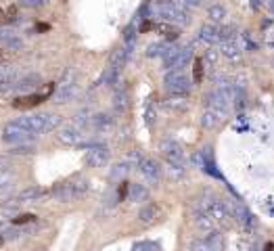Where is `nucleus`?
<instances>
[{
    "mask_svg": "<svg viewBox=\"0 0 274 251\" xmlns=\"http://www.w3.org/2000/svg\"><path fill=\"white\" fill-rule=\"evenodd\" d=\"M15 122L23 126L25 130H29L32 134H46V132H52L54 128H59L61 117L54 113H36V115L19 117V120H15Z\"/></svg>",
    "mask_w": 274,
    "mask_h": 251,
    "instance_id": "nucleus-1",
    "label": "nucleus"
},
{
    "mask_svg": "<svg viewBox=\"0 0 274 251\" xmlns=\"http://www.w3.org/2000/svg\"><path fill=\"white\" fill-rule=\"evenodd\" d=\"M153 13H157L159 17H166L170 23H174V25H184V23H189V13H186V9L176 4L174 0H163V2L155 4Z\"/></svg>",
    "mask_w": 274,
    "mask_h": 251,
    "instance_id": "nucleus-2",
    "label": "nucleus"
},
{
    "mask_svg": "<svg viewBox=\"0 0 274 251\" xmlns=\"http://www.w3.org/2000/svg\"><path fill=\"white\" fill-rule=\"evenodd\" d=\"M201 211L209 214L214 222H220V224H224V226H230L232 214H230V209L226 207L224 201H220V199H207V201L201 205Z\"/></svg>",
    "mask_w": 274,
    "mask_h": 251,
    "instance_id": "nucleus-3",
    "label": "nucleus"
},
{
    "mask_svg": "<svg viewBox=\"0 0 274 251\" xmlns=\"http://www.w3.org/2000/svg\"><path fill=\"white\" fill-rule=\"evenodd\" d=\"M36 134H32L29 130H25L23 126H19L17 122H11V124H6L4 128H2V140L4 143H9V145H25L29 143Z\"/></svg>",
    "mask_w": 274,
    "mask_h": 251,
    "instance_id": "nucleus-4",
    "label": "nucleus"
},
{
    "mask_svg": "<svg viewBox=\"0 0 274 251\" xmlns=\"http://www.w3.org/2000/svg\"><path fill=\"white\" fill-rule=\"evenodd\" d=\"M86 191H88V182H86L84 178H80V180H74V182L61 184L57 191H52V193L57 195V199H61V201H72L75 197H80V195H84Z\"/></svg>",
    "mask_w": 274,
    "mask_h": 251,
    "instance_id": "nucleus-5",
    "label": "nucleus"
},
{
    "mask_svg": "<svg viewBox=\"0 0 274 251\" xmlns=\"http://www.w3.org/2000/svg\"><path fill=\"white\" fill-rule=\"evenodd\" d=\"M166 90L170 94H189L191 80L184 75V72H170L166 75Z\"/></svg>",
    "mask_w": 274,
    "mask_h": 251,
    "instance_id": "nucleus-6",
    "label": "nucleus"
},
{
    "mask_svg": "<svg viewBox=\"0 0 274 251\" xmlns=\"http://www.w3.org/2000/svg\"><path fill=\"white\" fill-rule=\"evenodd\" d=\"M86 149H88V153H86V163H88L90 168H103L105 163L109 161V151H107L105 145L90 140Z\"/></svg>",
    "mask_w": 274,
    "mask_h": 251,
    "instance_id": "nucleus-7",
    "label": "nucleus"
},
{
    "mask_svg": "<svg viewBox=\"0 0 274 251\" xmlns=\"http://www.w3.org/2000/svg\"><path fill=\"white\" fill-rule=\"evenodd\" d=\"M159 149H161V153H163V157H166L168 163H178V166H184L186 155H184L182 147H180L178 143H174V140H163Z\"/></svg>",
    "mask_w": 274,
    "mask_h": 251,
    "instance_id": "nucleus-8",
    "label": "nucleus"
},
{
    "mask_svg": "<svg viewBox=\"0 0 274 251\" xmlns=\"http://www.w3.org/2000/svg\"><path fill=\"white\" fill-rule=\"evenodd\" d=\"M57 138L61 140V143H65V145L80 147V145L84 143V140H86V134H82V132L77 130L75 126H63V128H59Z\"/></svg>",
    "mask_w": 274,
    "mask_h": 251,
    "instance_id": "nucleus-9",
    "label": "nucleus"
},
{
    "mask_svg": "<svg viewBox=\"0 0 274 251\" xmlns=\"http://www.w3.org/2000/svg\"><path fill=\"white\" fill-rule=\"evenodd\" d=\"M138 168H140L143 176L149 180V182H153V184H157V182H159L161 170H159V166H157V163H155L153 159H145V157H143V161L138 163Z\"/></svg>",
    "mask_w": 274,
    "mask_h": 251,
    "instance_id": "nucleus-10",
    "label": "nucleus"
},
{
    "mask_svg": "<svg viewBox=\"0 0 274 251\" xmlns=\"http://www.w3.org/2000/svg\"><path fill=\"white\" fill-rule=\"evenodd\" d=\"M49 195V191L42 186H29V188H23V191L15 197V203H27V201H38Z\"/></svg>",
    "mask_w": 274,
    "mask_h": 251,
    "instance_id": "nucleus-11",
    "label": "nucleus"
},
{
    "mask_svg": "<svg viewBox=\"0 0 274 251\" xmlns=\"http://www.w3.org/2000/svg\"><path fill=\"white\" fill-rule=\"evenodd\" d=\"M77 94H80V88H77V84H72V86H59V90L52 94L54 103L63 105V103H69V100H74Z\"/></svg>",
    "mask_w": 274,
    "mask_h": 251,
    "instance_id": "nucleus-12",
    "label": "nucleus"
},
{
    "mask_svg": "<svg viewBox=\"0 0 274 251\" xmlns=\"http://www.w3.org/2000/svg\"><path fill=\"white\" fill-rule=\"evenodd\" d=\"M193 59V49L189 46V49H180L176 52V57L172 59V63L168 65V69H172V72H182V69L189 65V61Z\"/></svg>",
    "mask_w": 274,
    "mask_h": 251,
    "instance_id": "nucleus-13",
    "label": "nucleus"
},
{
    "mask_svg": "<svg viewBox=\"0 0 274 251\" xmlns=\"http://www.w3.org/2000/svg\"><path fill=\"white\" fill-rule=\"evenodd\" d=\"M220 52H222V54H224V57L228 59V61L237 63V61H241L243 49H241L239 40H224V42H222V46H220Z\"/></svg>",
    "mask_w": 274,
    "mask_h": 251,
    "instance_id": "nucleus-14",
    "label": "nucleus"
},
{
    "mask_svg": "<svg viewBox=\"0 0 274 251\" xmlns=\"http://www.w3.org/2000/svg\"><path fill=\"white\" fill-rule=\"evenodd\" d=\"M49 94H27V97H21L17 100H13V107L15 109H29V107H36L40 105L42 100H46Z\"/></svg>",
    "mask_w": 274,
    "mask_h": 251,
    "instance_id": "nucleus-15",
    "label": "nucleus"
},
{
    "mask_svg": "<svg viewBox=\"0 0 274 251\" xmlns=\"http://www.w3.org/2000/svg\"><path fill=\"white\" fill-rule=\"evenodd\" d=\"M0 42H2L6 49H11V50H19L21 49V38L15 34L13 29H6V27L0 29Z\"/></svg>",
    "mask_w": 274,
    "mask_h": 251,
    "instance_id": "nucleus-16",
    "label": "nucleus"
},
{
    "mask_svg": "<svg viewBox=\"0 0 274 251\" xmlns=\"http://www.w3.org/2000/svg\"><path fill=\"white\" fill-rule=\"evenodd\" d=\"M234 216H237L239 224L243 226V228H247V230H253L255 228V218L249 214V211L243 207L241 203H239V205H234Z\"/></svg>",
    "mask_w": 274,
    "mask_h": 251,
    "instance_id": "nucleus-17",
    "label": "nucleus"
},
{
    "mask_svg": "<svg viewBox=\"0 0 274 251\" xmlns=\"http://www.w3.org/2000/svg\"><path fill=\"white\" fill-rule=\"evenodd\" d=\"M199 36H201V40H205L207 44H218L222 40L220 38V27L211 25V23H207V25H203L199 29Z\"/></svg>",
    "mask_w": 274,
    "mask_h": 251,
    "instance_id": "nucleus-18",
    "label": "nucleus"
},
{
    "mask_svg": "<svg viewBox=\"0 0 274 251\" xmlns=\"http://www.w3.org/2000/svg\"><path fill=\"white\" fill-rule=\"evenodd\" d=\"M163 105L172 109V111H184L189 107V97L186 94H172L168 100H163Z\"/></svg>",
    "mask_w": 274,
    "mask_h": 251,
    "instance_id": "nucleus-19",
    "label": "nucleus"
},
{
    "mask_svg": "<svg viewBox=\"0 0 274 251\" xmlns=\"http://www.w3.org/2000/svg\"><path fill=\"white\" fill-rule=\"evenodd\" d=\"M159 216H161V209H159L157 205H153V203L138 211V220H140L143 224H153Z\"/></svg>",
    "mask_w": 274,
    "mask_h": 251,
    "instance_id": "nucleus-20",
    "label": "nucleus"
},
{
    "mask_svg": "<svg viewBox=\"0 0 274 251\" xmlns=\"http://www.w3.org/2000/svg\"><path fill=\"white\" fill-rule=\"evenodd\" d=\"M38 84H40V75H38V74H32V75H25V77H21V80H17L15 88L21 90V92H29L32 88H36Z\"/></svg>",
    "mask_w": 274,
    "mask_h": 251,
    "instance_id": "nucleus-21",
    "label": "nucleus"
},
{
    "mask_svg": "<svg viewBox=\"0 0 274 251\" xmlns=\"http://www.w3.org/2000/svg\"><path fill=\"white\" fill-rule=\"evenodd\" d=\"M111 117L109 115H105V113H97L95 117H90V126L95 128L97 132H105V130H109L111 128Z\"/></svg>",
    "mask_w": 274,
    "mask_h": 251,
    "instance_id": "nucleus-22",
    "label": "nucleus"
},
{
    "mask_svg": "<svg viewBox=\"0 0 274 251\" xmlns=\"http://www.w3.org/2000/svg\"><path fill=\"white\" fill-rule=\"evenodd\" d=\"M224 120L222 115H218L216 111H209V109H205V113H203V117H201V126L203 128H207V130H211V128H216L218 124H220Z\"/></svg>",
    "mask_w": 274,
    "mask_h": 251,
    "instance_id": "nucleus-23",
    "label": "nucleus"
},
{
    "mask_svg": "<svg viewBox=\"0 0 274 251\" xmlns=\"http://www.w3.org/2000/svg\"><path fill=\"white\" fill-rule=\"evenodd\" d=\"M207 243V245L211 247V251H224V237L218 230H214V232H207V237L203 239Z\"/></svg>",
    "mask_w": 274,
    "mask_h": 251,
    "instance_id": "nucleus-24",
    "label": "nucleus"
},
{
    "mask_svg": "<svg viewBox=\"0 0 274 251\" xmlns=\"http://www.w3.org/2000/svg\"><path fill=\"white\" fill-rule=\"evenodd\" d=\"M197 226H199V230H203V232H214V220H211V216L205 214V211H199Z\"/></svg>",
    "mask_w": 274,
    "mask_h": 251,
    "instance_id": "nucleus-25",
    "label": "nucleus"
},
{
    "mask_svg": "<svg viewBox=\"0 0 274 251\" xmlns=\"http://www.w3.org/2000/svg\"><path fill=\"white\" fill-rule=\"evenodd\" d=\"M147 197H149V191L143 184H132V188H130V199L132 201L140 203V201H147Z\"/></svg>",
    "mask_w": 274,
    "mask_h": 251,
    "instance_id": "nucleus-26",
    "label": "nucleus"
},
{
    "mask_svg": "<svg viewBox=\"0 0 274 251\" xmlns=\"http://www.w3.org/2000/svg\"><path fill=\"white\" fill-rule=\"evenodd\" d=\"M207 17H209L211 21H222V19L226 17V9H224L222 4L209 6V9H207Z\"/></svg>",
    "mask_w": 274,
    "mask_h": 251,
    "instance_id": "nucleus-27",
    "label": "nucleus"
},
{
    "mask_svg": "<svg viewBox=\"0 0 274 251\" xmlns=\"http://www.w3.org/2000/svg\"><path fill=\"white\" fill-rule=\"evenodd\" d=\"M168 176L172 180H182L184 178V166H178V163H168Z\"/></svg>",
    "mask_w": 274,
    "mask_h": 251,
    "instance_id": "nucleus-28",
    "label": "nucleus"
},
{
    "mask_svg": "<svg viewBox=\"0 0 274 251\" xmlns=\"http://www.w3.org/2000/svg\"><path fill=\"white\" fill-rule=\"evenodd\" d=\"M157 29L161 31L163 36L168 38V40H176V38H178V27L170 25V23H159V25H157Z\"/></svg>",
    "mask_w": 274,
    "mask_h": 251,
    "instance_id": "nucleus-29",
    "label": "nucleus"
},
{
    "mask_svg": "<svg viewBox=\"0 0 274 251\" xmlns=\"http://www.w3.org/2000/svg\"><path fill=\"white\" fill-rule=\"evenodd\" d=\"M170 50V44H151L149 46V50H147V54L149 57H163Z\"/></svg>",
    "mask_w": 274,
    "mask_h": 251,
    "instance_id": "nucleus-30",
    "label": "nucleus"
},
{
    "mask_svg": "<svg viewBox=\"0 0 274 251\" xmlns=\"http://www.w3.org/2000/svg\"><path fill=\"white\" fill-rule=\"evenodd\" d=\"M34 151H36V149H34V145L25 143V145H15L9 153H13V155H32Z\"/></svg>",
    "mask_w": 274,
    "mask_h": 251,
    "instance_id": "nucleus-31",
    "label": "nucleus"
},
{
    "mask_svg": "<svg viewBox=\"0 0 274 251\" xmlns=\"http://www.w3.org/2000/svg\"><path fill=\"white\" fill-rule=\"evenodd\" d=\"M117 74H120V69H115V67H107V72L103 74V77H100V82L107 84V86H111V84L117 80Z\"/></svg>",
    "mask_w": 274,
    "mask_h": 251,
    "instance_id": "nucleus-32",
    "label": "nucleus"
},
{
    "mask_svg": "<svg viewBox=\"0 0 274 251\" xmlns=\"http://www.w3.org/2000/svg\"><path fill=\"white\" fill-rule=\"evenodd\" d=\"M220 38H222V40H237V27H234V25L220 27Z\"/></svg>",
    "mask_w": 274,
    "mask_h": 251,
    "instance_id": "nucleus-33",
    "label": "nucleus"
},
{
    "mask_svg": "<svg viewBox=\"0 0 274 251\" xmlns=\"http://www.w3.org/2000/svg\"><path fill=\"white\" fill-rule=\"evenodd\" d=\"M216 61H218V50L216 49H207L205 57H203V65H216Z\"/></svg>",
    "mask_w": 274,
    "mask_h": 251,
    "instance_id": "nucleus-34",
    "label": "nucleus"
},
{
    "mask_svg": "<svg viewBox=\"0 0 274 251\" xmlns=\"http://www.w3.org/2000/svg\"><path fill=\"white\" fill-rule=\"evenodd\" d=\"M72 84H75V69L69 67L67 72L63 74V80H61V86H72Z\"/></svg>",
    "mask_w": 274,
    "mask_h": 251,
    "instance_id": "nucleus-35",
    "label": "nucleus"
},
{
    "mask_svg": "<svg viewBox=\"0 0 274 251\" xmlns=\"http://www.w3.org/2000/svg\"><path fill=\"white\" fill-rule=\"evenodd\" d=\"M191 251H211V247L207 245L203 239H197V241H193V245H191Z\"/></svg>",
    "mask_w": 274,
    "mask_h": 251,
    "instance_id": "nucleus-36",
    "label": "nucleus"
},
{
    "mask_svg": "<svg viewBox=\"0 0 274 251\" xmlns=\"http://www.w3.org/2000/svg\"><path fill=\"white\" fill-rule=\"evenodd\" d=\"M195 82H201L203 80V59H197L195 61Z\"/></svg>",
    "mask_w": 274,
    "mask_h": 251,
    "instance_id": "nucleus-37",
    "label": "nucleus"
},
{
    "mask_svg": "<svg viewBox=\"0 0 274 251\" xmlns=\"http://www.w3.org/2000/svg\"><path fill=\"white\" fill-rule=\"evenodd\" d=\"M34 220H36L34 214H21L13 220V224H27V222H34Z\"/></svg>",
    "mask_w": 274,
    "mask_h": 251,
    "instance_id": "nucleus-38",
    "label": "nucleus"
},
{
    "mask_svg": "<svg viewBox=\"0 0 274 251\" xmlns=\"http://www.w3.org/2000/svg\"><path fill=\"white\" fill-rule=\"evenodd\" d=\"M15 19H17V6H9V9H6V13H4V21L6 23H13Z\"/></svg>",
    "mask_w": 274,
    "mask_h": 251,
    "instance_id": "nucleus-39",
    "label": "nucleus"
},
{
    "mask_svg": "<svg viewBox=\"0 0 274 251\" xmlns=\"http://www.w3.org/2000/svg\"><path fill=\"white\" fill-rule=\"evenodd\" d=\"M128 172V163H120V166H115V170H113V178H120V176H124Z\"/></svg>",
    "mask_w": 274,
    "mask_h": 251,
    "instance_id": "nucleus-40",
    "label": "nucleus"
},
{
    "mask_svg": "<svg viewBox=\"0 0 274 251\" xmlns=\"http://www.w3.org/2000/svg\"><path fill=\"white\" fill-rule=\"evenodd\" d=\"M134 251H157V247L153 243H140V245L134 247Z\"/></svg>",
    "mask_w": 274,
    "mask_h": 251,
    "instance_id": "nucleus-41",
    "label": "nucleus"
},
{
    "mask_svg": "<svg viewBox=\"0 0 274 251\" xmlns=\"http://www.w3.org/2000/svg\"><path fill=\"white\" fill-rule=\"evenodd\" d=\"M126 195H128V184H126V182H122L120 191H117V199L124 201V199H126Z\"/></svg>",
    "mask_w": 274,
    "mask_h": 251,
    "instance_id": "nucleus-42",
    "label": "nucleus"
},
{
    "mask_svg": "<svg viewBox=\"0 0 274 251\" xmlns=\"http://www.w3.org/2000/svg\"><path fill=\"white\" fill-rule=\"evenodd\" d=\"M151 29H157V23L155 21H145L143 27H140V31H151Z\"/></svg>",
    "mask_w": 274,
    "mask_h": 251,
    "instance_id": "nucleus-43",
    "label": "nucleus"
},
{
    "mask_svg": "<svg viewBox=\"0 0 274 251\" xmlns=\"http://www.w3.org/2000/svg\"><path fill=\"white\" fill-rule=\"evenodd\" d=\"M9 168H11V161H9V157H0V172L9 170Z\"/></svg>",
    "mask_w": 274,
    "mask_h": 251,
    "instance_id": "nucleus-44",
    "label": "nucleus"
},
{
    "mask_svg": "<svg viewBox=\"0 0 274 251\" xmlns=\"http://www.w3.org/2000/svg\"><path fill=\"white\" fill-rule=\"evenodd\" d=\"M23 4L25 6H40L42 0H23Z\"/></svg>",
    "mask_w": 274,
    "mask_h": 251,
    "instance_id": "nucleus-45",
    "label": "nucleus"
},
{
    "mask_svg": "<svg viewBox=\"0 0 274 251\" xmlns=\"http://www.w3.org/2000/svg\"><path fill=\"white\" fill-rule=\"evenodd\" d=\"M153 117H155L153 107H149V111H147V124H153Z\"/></svg>",
    "mask_w": 274,
    "mask_h": 251,
    "instance_id": "nucleus-46",
    "label": "nucleus"
},
{
    "mask_svg": "<svg viewBox=\"0 0 274 251\" xmlns=\"http://www.w3.org/2000/svg\"><path fill=\"white\" fill-rule=\"evenodd\" d=\"M264 251H274V243H266V247Z\"/></svg>",
    "mask_w": 274,
    "mask_h": 251,
    "instance_id": "nucleus-47",
    "label": "nucleus"
},
{
    "mask_svg": "<svg viewBox=\"0 0 274 251\" xmlns=\"http://www.w3.org/2000/svg\"><path fill=\"white\" fill-rule=\"evenodd\" d=\"M268 9H270V13L274 15V0H268Z\"/></svg>",
    "mask_w": 274,
    "mask_h": 251,
    "instance_id": "nucleus-48",
    "label": "nucleus"
},
{
    "mask_svg": "<svg viewBox=\"0 0 274 251\" xmlns=\"http://www.w3.org/2000/svg\"><path fill=\"white\" fill-rule=\"evenodd\" d=\"M38 29H40V31H46V29H49V25H46V23H40V25H38Z\"/></svg>",
    "mask_w": 274,
    "mask_h": 251,
    "instance_id": "nucleus-49",
    "label": "nucleus"
},
{
    "mask_svg": "<svg viewBox=\"0 0 274 251\" xmlns=\"http://www.w3.org/2000/svg\"><path fill=\"white\" fill-rule=\"evenodd\" d=\"M0 17H2V11H0Z\"/></svg>",
    "mask_w": 274,
    "mask_h": 251,
    "instance_id": "nucleus-50",
    "label": "nucleus"
},
{
    "mask_svg": "<svg viewBox=\"0 0 274 251\" xmlns=\"http://www.w3.org/2000/svg\"><path fill=\"white\" fill-rule=\"evenodd\" d=\"M0 243H2V237H0Z\"/></svg>",
    "mask_w": 274,
    "mask_h": 251,
    "instance_id": "nucleus-51",
    "label": "nucleus"
},
{
    "mask_svg": "<svg viewBox=\"0 0 274 251\" xmlns=\"http://www.w3.org/2000/svg\"><path fill=\"white\" fill-rule=\"evenodd\" d=\"M272 65H274V59H272Z\"/></svg>",
    "mask_w": 274,
    "mask_h": 251,
    "instance_id": "nucleus-52",
    "label": "nucleus"
},
{
    "mask_svg": "<svg viewBox=\"0 0 274 251\" xmlns=\"http://www.w3.org/2000/svg\"><path fill=\"white\" fill-rule=\"evenodd\" d=\"M0 57H2V52H0Z\"/></svg>",
    "mask_w": 274,
    "mask_h": 251,
    "instance_id": "nucleus-53",
    "label": "nucleus"
}]
</instances>
